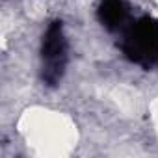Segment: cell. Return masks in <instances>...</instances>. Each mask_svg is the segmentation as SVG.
I'll return each mask as SVG.
<instances>
[{"instance_id":"cell-1","label":"cell","mask_w":158,"mask_h":158,"mask_svg":"<svg viewBox=\"0 0 158 158\" xmlns=\"http://www.w3.org/2000/svg\"><path fill=\"white\" fill-rule=\"evenodd\" d=\"M123 54L143 67L158 61V21L152 17H139L125 28L121 41Z\"/></svg>"},{"instance_id":"cell-2","label":"cell","mask_w":158,"mask_h":158,"mask_svg":"<svg viewBox=\"0 0 158 158\" xmlns=\"http://www.w3.org/2000/svg\"><path fill=\"white\" fill-rule=\"evenodd\" d=\"M41 78L47 86H56L65 73L67 65V39L63 34V26L60 21L48 24L43 43H41Z\"/></svg>"},{"instance_id":"cell-3","label":"cell","mask_w":158,"mask_h":158,"mask_svg":"<svg viewBox=\"0 0 158 158\" xmlns=\"http://www.w3.org/2000/svg\"><path fill=\"white\" fill-rule=\"evenodd\" d=\"M97 17L104 28L110 32H119L125 30L130 23V8L127 0H101Z\"/></svg>"}]
</instances>
